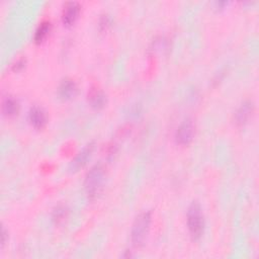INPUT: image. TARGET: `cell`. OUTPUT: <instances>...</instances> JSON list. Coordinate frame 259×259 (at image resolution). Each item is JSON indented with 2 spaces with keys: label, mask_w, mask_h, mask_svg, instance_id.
I'll return each instance as SVG.
<instances>
[{
  "label": "cell",
  "mask_w": 259,
  "mask_h": 259,
  "mask_svg": "<svg viewBox=\"0 0 259 259\" xmlns=\"http://www.w3.org/2000/svg\"><path fill=\"white\" fill-rule=\"evenodd\" d=\"M105 174L106 171L102 164L94 165L87 173L84 188L89 199H94L100 194L105 182Z\"/></svg>",
  "instance_id": "obj_1"
},
{
  "label": "cell",
  "mask_w": 259,
  "mask_h": 259,
  "mask_svg": "<svg viewBox=\"0 0 259 259\" xmlns=\"http://www.w3.org/2000/svg\"><path fill=\"white\" fill-rule=\"evenodd\" d=\"M187 226L193 240H198L204 231V218L201 206L193 201L187 209Z\"/></svg>",
  "instance_id": "obj_2"
},
{
  "label": "cell",
  "mask_w": 259,
  "mask_h": 259,
  "mask_svg": "<svg viewBox=\"0 0 259 259\" xmlns=\"http://www.w3.org/2000/svg\"><path fill=\"white\" fill-rule=\"evenodd\" d=\"M150 224H151V212L150 211H144L141 212L135 220L132 228L131 238L132 243L136 247H141L144 245L149 230H150Z\"/></svg>",
  "instance_id": "obj_3"
},
{
  "label": "cell",
  "mask_w": 259,
  "mask_h": 259,
  "mask_svg": "<svg viewBox=\"0 0 259 259\" xmlns=\"http://www.w3.org/2000/svg\"><path fill=\"white\" fill-rule=\"evenodd\" d=\"M194 135V124L191 119L183 120L175 133V141L179 145H188Z\"/></svg>",
  "instance_id": "obj_4"
},
{
  "label": "cell",
  "mask_w": 259,
  "mask_h": 259,
  "mask_svg": "<svg viewBox=\"0 0 259 259\" xmlns=\"http://www.w3.org/2000/svg\"><path fill=\"white\" fill-rule=\"evenodd\" d=\"M94 143L93 142H90L88 143L83 149L82 151L74 158V160H72L71 162V169L73 171H77L78 169L84 167L88 160L91 158L92 156V153L94 151Z\"/></svg>",
  "instance_id": "obj_5"
},
{
  "label": "cell",
  "mask_w": 259,
  "mask_h": 259,
  "mask_svg": "<svg viewBox=\"0 0 259 259\" xmlns=\"http://www.w3.org/2000/svg\"><path fill=\"white\" fill-rule=\"evenodd\" d=\"M28 120L34 128H44L48 120L46 111L39 106H32L28 111Z\"/></svg>",
  "instance_id": "obj_6"
},
{
  "label": "cell",
  "mask_w": 259,
  "mask_h": 259,
  "mask_svg": "<svg viewBox=\"0 0 259 259\" xmlns=\"http://www.w3.org/2000/svg\"><path fill=\"white\" fill-rule=\"evenodd\" d=\"M254 110V104L252 101H244L237 111L235 112V121L239 125H244L251 117Z\"/></svg>",
  "instance_id": "obj_7"
},
{
  "label": "cell",
  "mask_w": 259,
  "mask_h": 259,
  "mask_svg": "<svg viewBox=\"0 0 259 259\" xmlns=\"http://www.w3.org/2000/svg\"><path fill=\"white\" fill-rule=\"evenodd\" d=\"M79 11H80V6L77 2H74V1L67 2L62 12V20L64 24L66 25L73 24L78 17Z\"/></svg>",
  "instance_id": "obj_8"
},
{
  "label": "cell",
  "mask_w": 259,
  "mask_h": 259,
  "mask_svg": "<svg viewBox=\"0 0 259 259\" xmlns=\"http://www.w3.org/2000/svg\"><path fill=\"white\" fill-rule=\"evenodd\" d=\"M77 93V85L76 83L69 78L64 79L58 88V94L59 96L64 99V100H68L73 98Z\"/></svg>",
  "instance_id": "obj_9"
},
{
  "label": "cell",
  "mask_w": 259,
  "mask_h": 259,
  "mask_svg": "<svg viewBox=\"0 0 259 259\" xmlns=\"http://www.w3.org/2000/svg\"><path fill=\"white\" fill-rule=\"evenodd\" d=\"M88 101L95 109H101L106 103L105 94L98 88H92L88 93Z\"/></svg>",
  "instance_id": "obj_10"
},
{
  "label": "cell",
  "mask_w": 259,
  "mask_h": 259,
  "mask_svg": "<svg viewBox=\"0 0 259 259\" xmlns=\"http://www.w3.org/2000/svg\"><path fill=\"white\" fill-rule=\"evenodd\" d=\"M19 111V103L18 101L11 97L7 96L2 103V112L6 116H14Z\"/></svg>",
  "instance_id": "obj_11"
},
{
  "label": "cell",
  "mask_w": 259,
  "mask_h": 259,
  "mask_svg": "<svg viewBox=\"0 0 259 259\" xmlns=\"http://www.w3.org/2000/svg\"><path fill=\"white\" fill-rule=\"evenodd\" d=\"M50 30H51V23L49 21L41 22L35 30L34 41L36 44H40L41 41H44L48 36V34L50 33Z\"/></svg>",
  "instance_id": "obj_12"
},
{
  "label": "cell",
  "mask_w": 259,
  "mask_h": 259,
  "mask_svg": "<svg viewBox=\"0 0 259 259\" xmlns=\"http://www.w3.org/2000/svg\"><path fill=\"white\" fill-rule=\"evenodd\" d=\"M67 214H68V209L65 205H58L55 207L54 211H53V220L57 223V224H60L61 222H63L66 218H67Z\"/></svg>",
  "instance_id": "obj_13"
},
{
  "label": "cell",
  "mask_w": 259,
  "mask_h": 259,
  "mask_svg": "<svg viewBox=\"0 0 259 259\" xmlns=\"http://www.w3.org/2000/svg\"><path fill=\"white\" fill-rule=\"evenodd\" d=\"M111 22H112V20H111L109 15H107V14L102 15L99 19V28H100V30H106L111 25Z\"/></svg>",
  "instance_id": "obj_14"
},
{
  "label": "cell",
  "mask_w": 259,
  "mask_h": 259,
  "mask_svg": "<svg viewBox=\"0 0 259 259\" xmlns=\"http://www.w3.org/2000/svg\"><path fill=\"white\" fill-rule=\"evenodd\" d=\"M23 65H24V61H23V60H19V61L15 64V66H14V70L18 71L19 69H21V68L23 67Z\"/></svg>",
  "instance_id": "obj_15"
},
{
  "label": "cell",
  "mask_w": 259,
  "mask_h": 259,
  "mask_svg": "<svg viewBox=\"0 0 259 259\" xmlns=\"http://www.w3.org/2000/svg\"><path fill=\"white\" fill-rule=\"evenodd\" d=\"M6 235H7V233H6L5 229L3 228V229H2V241H1L2 246H3V245L5 244V242H6Z\"/></svg>",
  "instance_id": "obj_16"
}]
</instances>
